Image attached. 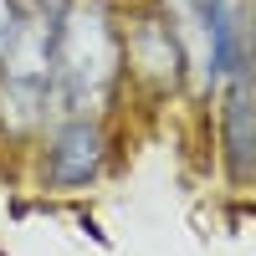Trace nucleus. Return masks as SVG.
<instances>
[{
  "label": "nucleus",
  "mask_w": 256,
  "mask_h": 256,
  "mask_svg": "<svg viewBox=\"0 0 256 256\" xmlns=\"http://www.w3.org/2000/svg\"><path fill=\"white\" fill-rule=\"evenodd\" d=\"M220 154H226V174L236 184L256 180V92L246 77L226 82V102H220Z\"/></svg>",
  "instance_id": "obj_4"
},
{
  "label": "nucleus",
  "mask_w": 256,
  "mask_h": 256,
  "mask_svg": "<svg viewBox=\"0 0 256 256\" xmlns=\"http://www.w3.org/2000/svg\"><path fill=\"white\" fill-rule=\"evenodd\" d=\"M128 67H138L144 77H154V82H180L184 52H180L174 26H164V20H144V26L128 36Z\"/></svg>",
  "instance_id": "obj_5"
},
{
  "label": "nucleus",
  "mask_w": 256,
  "mask_h": 256,
  "mask_svg": "<svg viewBox=\"0 0 256 256\" xmlns=\"http://www.w3.org/2000/svg\"><path fill=\"white\" fill-rule=\"evenodd\" d=\"M102 159H108L102 123L88 118V113H77V118H67V123L52 134V148H46V180H52L56 190H77V184L98 180Z\"/></svg>",
  "instance_id": "obj_3"
},
{
  "label": "nucleus",
  "mask_w": 256,
  "mask_h": 256,
  "mask_svg": "<svg viewBox=\"0 0 256 256\" xmlns=\"http://www.w3.org/2000/svg\"><path fill=\"white\" fill-rule=\"evenodd\" d=\"M195 31H200V56H195L200 88L246 77V67H251V26H246L241 0H195Z\"/></svg>",
  "instance_id": "obj_2"
},
{
  "label": "nucleus",
  "mask_w": 256,
  "mask_h": 256,
  "mask_svg": "<svg viewBox=\"0 0 256 256\" xmlns=\"http://www.w3.org/2000/svg\"><path fill=\"white\" fill-rule=\"evenodd\" d=\"M123 67V41L108 0H72L56 16V56H52V102L62 113L98 108Z\"/></svg>",
  "instance_id": "obj_1"
},
{
  "label": "nucleus",
  "mask_w": 256,
  "mask_h": 256,
  "mask_svg": "<svg viewBox=\"0 0 256 256\" xmlns=\"http://www.w3.org/2000/svg\"><path fill=\"white\" fill-rule=\"evenodd\" d=\"M20 20H26V16L16 10V0H0V56H6V46L16 41V31H20Z\"/></svg>",
  "instance_id": "obj_6"
}]
</instances>
